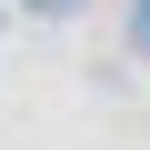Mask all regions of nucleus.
I'll return each mask as SVG.
<instances>
[{
  "instance_id": "obj_1",
  "label": "nucleus",
  "mask_w": 150,
  "mask_h": 150,
  "mask_svg": "<svg viewBox=\"0 0 150 150\" xmlns=\"http://www.w3.org/2000/svg\"><path fill=\"white\" fill-rule=\"evenodd\" d=\"M10 10H20V20H40V30H70L90 0H10Z\"/></svg>"
},
{
  "instance_id": "obj_2",
  "label": "nucleus",
  "mask_w": 150,
  "mask_h": 150,
  "mask_svg": "<svg viewBox=\"0 0 150 150\" xmlns=\"http://www.w3.org/2000/svg\"><path fill=\"white\" fill-rule=\"evenodd\" d=\"M10 20H20V10H10V0H0V30H10Z\"/></svg>"
}]
</instances>
